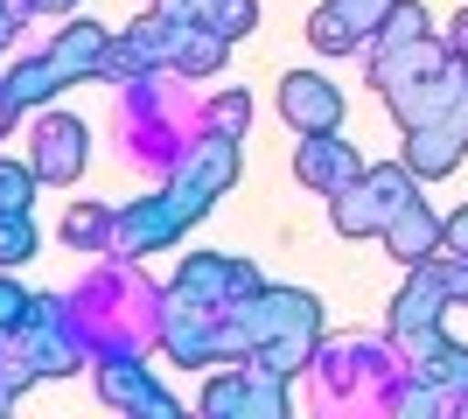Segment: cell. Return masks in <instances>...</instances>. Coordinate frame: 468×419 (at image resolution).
<instances>
[{
	"instance_id": "24",
	"label": "cell",
	"mask_w": 468,
	"mask_h": 419,
	"mask_svg": "<svg viewBox=\"0 0 468 419\" xmlns=\"http://www.w3.org/2000/svg\"><path fill=\"white\" fill-rule=\"evenodd\" d=\"M329 7H335V15H343V21H350V28H356V36H364V42H371L378 28H385V15H391V7H399V0H329Z\"/></svg>"
},
{
	"instance_id": "4",
	"label": "cell",
	"mask_w": 468,
	"mask_h": 419,
	"mask_svg": "<svg viewBox=\"0 0 468 419\" xmlns=\"http://www.w3.org/2000/svg\"><path fill=\"white\" fill-rule=\"evenodd\" d=\"M448 259H420L406 266V287L391 294V336H420V329H441V315H448Z\"/></svg>"
},
{
	"instance_id": "18",
	"label": "cell",
	"mask_w": 468,
	"mask_h": 419,
	"mask_svg": "<svg viewBox=\"0 0 468 419\" xmlns=\"http://www.w3.org/2000/svg\"><path fill=\"white\" fill-rule=\"evenodd\" d=\"M63 238L78 245V252H112V210H98V203H78V210L63 217Z\"/></svg>"
},
{
	"instance_id": "11",
	"label": "cell",
	"mask_w": 468,
	"mask_h": 419,
	"mask_svg": "<svg viewBox=\"0 0 468 419\" xmlns=\"http://www.w3.org/2000/svg\"><path fill=\"white\" fill-rule=\"evenodd\" d=\"M385 238V252L399 266H420V259H441V217L427 210V196H406L399 210H391V224L378 231Z\"/></svg>"
},
{
	"instance_id": "14",
	"label": "cell",
	"mask_w": 468,
	"mask_h": 419,
	"mask_svg": "<svg viewBox=\"0 0 468 419\" xmlns=\"http://www.w3.org/2000/svg\"><path fill=\"white\" fill-rule=\"evenodd\" d=\"M154 63H168V28H161V15H147V21H133L126 36H112V49H105V78L133 84V78H147Z\"/></svg>"
},
{
	"instance_id": "15",
	"label": "cell",
	"mask_w": 468,
	"mask_h": 419,
	"mask_svg": "<svg viewBox=\"0 0 468 419\" xmlns=\"http://www.w3.org/2000/svg\"><path fill=\"white\" fill-rule=\"evenodd\" d=\"M168 294L203 300V308H231V259H217V252H189Z\"/></svg>"
},
{
	"instance_id": "9",
	"label": "cell",
	"mask_w": 468,
	"mask_h": 419,
	"mask_svg": "<svg viewBox=\"0 0 468 419\" xmlns=\"http://www.w3.org/2000/svg\"><path fill=\"white\" fill-rule=\"evenodd\" d=\"M105 49H112V28L105 21H63L57 42H49V63L63 70V84H84V78H105Z\"/></svg>"
},
{
	"instance_id": "7",
	"label": "cell",
	"mask_w": 468,
	"mask_h": 419,
	"mask_svg": "<svg viewBox=\"0 0 468 419\" xmlns=\"http://www.w3.org/2000/svg\"><path fill=\"white\" fill-rule=\"evenodd\" d=\"M98 399L119 405V413H154V419H176V399H168V392L147 378L140 350H119V357L98 363Z\"/></svg>"
},
{
	"instance_id": "23",
	"label": "cell",
	"mask_w": 468,
	"mask_h": 419,
	"mask_svg": "<svg viewBox=\"0 0 468 419\" xmlns=\"http://www.w3.org/2000/svg\"><path fill=\"white\" fill-rule=\"evenodd\" d=\"M28 321H36V294H21L15 279H0V342H7V336H21Z\"/></svg>"
},
{
	"instance_id": "26",
	"label": "cell",
	"mask_w": 468,
	"mask_h": 419,
	"mask_svg": "<svg viewBox=\"0 0 468 419\" xmlns=\"http://www.w3.org/2000/svg\"><path fill=\"white\" fill-rule=\"evenodd\" d=\"M259 287H266V279H259V266H252V259H231V308H238V300H252Z\"/></svg>"
},
{
	"instance_id": "21",
	"label": "cell",
	"mask_w": 468,
	"mask_h": 419,
	"mask_svg": "<svg viewBox=\"0 0 468 419\" xmlns=\"http://www.w3.org/2000/svg\"><path fill=\"white\" fill-rule=\"evenodd\" d=\"M36 189H42L36 161H0V210H28Z\"/></svg>"
},
{
	"instance_id": "6",
	"label": "cell",
	"mask_w": 468,
	"mask_h": 419,
	"mask_svg": "<svg viewBox=\"0 0 468 419\" xmlns=\"http://www.w3.org/2000/svg\"><path fill=\"white\" fill-rule=\"evenodd\" d=\"M28 161H36L42 182H78L84 161H91V126L70 120V112H49L36 126V140H28Z\"/></svg>"
},
{
	"instance_id": "3",
	"label": "cell",
	"mask_w": 468,
	"mask_h": 419,
	"mask_svg": "<svg viewBox=\"0 0 468 419\" xmlns=\"http://www.w3.org/2000/svg\"><path fill=\"white\" fill-rule=\"evenodd\" d=\"M203 413H245V419H287V378L280 371H266L259 357H245L238 371H224V378L203 384Z\"/></svg>"
},
{
	"instance_id": "16",
	"label": "cell",
	"mask_w": 468,
	"mask_h": 419,
	"mask_svg": "<svg viewBox=\"0 0 468 419\" xmlns=\"http://www.w3.org/2000/svg\"><path fill=\"white\" fill-rule=\"evenodd\" d=\"M0 91H7L15 105H49V99L63 91V70L49 63V49H42V57L7 63V70H0Z\"/></svg>"
},
{
	"instance_id": "31",
	"label": "cell",
	"mask_w": 468,
	"mask_h": 419,
	"mask_svg": "<svg viewBox=\"0 0 468 419\" xmlns=\"http://www.w3.org/2000/svg\"><path fill=\"white\" fill-rule=\"evenodd\" d=\"M15 120H21V105H15V99H7V91H0V140L15 133Z\"/></svg>"
},
{
	"instance_id": "5",
	"label": "cell",
	"mask_w": 468,
	"mask_h": 419,
	"mask_svg": "<svg viewBox=\"0 0 468 419\" xmlns=\"http://www.w3.org/2000/svg\"><path fill=\"white\" fill-rule=\"evenodd\" d=\"M293 175L308 182L314 196H335V189H350V182L364 175V154H356V140H343V126H335V133H301Z\"/></svg>"
},
{
	"instance_id": "25",
	"label": "cell",
	"mask_w": 468,
	"mask_h": 419,
	"mask_svg": "<svg viewBox=\"0 0 468 419\" xmlns=\"http://www.w3.org/2000/svg\"><path fill=\"white\" fill-rule=\"evenodd\" d=\"M441 259H468V203L454 217H441Z\"/></svg>"
},
{
	"instance_id": "12",
	"label": "cell",
	"mask_w": 468,
	"mask_h": 419,
	"mask_svg": "<svg viewBox=\"0 0 468 419\" xmlns=\"http://www.w3.org/2000/svg\"><path fill=\"white\" fill-rule=\"evenodd\" d=\"M462 154H468V140L454 133L448 120H427V126H406V147H399V161H406L420 182H441V175H454L462 168Z\"/></svg>"
},
{
	"instance_id": "32",
	"label": "cell",
	"mask_w": 468,
	"mask_h": 419,
	"mask_svg": "<svg viewBox=\"0 0 468 419\" xmlns=\"http://www.w3.org/2000/svg\"><path fill=\"white\" fill-rule=\"evenodd\" d=\"M63 7H70V0H36V15H63Z\"/></svg>"
},
{
	"instance_id": "2",
	"label": "cell",
	"mask_w": 468,
	"mask_h": 419,
	"mask_svg": "<svg viewBox=\"0 0 468 419\" xmlns=\"http://www.w3.org/2000/svg\"><path fill=\"white\" fill-rule=\"evenodd\" d=\"M406 196H420V175H412L406 161H378V168H364L350 189L329 196V224L343 231V238H378Z\"/></svg>"
},
{
	"instance_id": "30",
	"label": "cell",
	"mask_w": 468,
	"mask_h": 419,
	"mask_svg": "<svg viewBox=\"0 0 468 419\" xmlns=\"http://www.w3.org/2000/svg\"><path fill=\"white\" fill-rule=\"evenodd\" d=\"M448 287H454V300H468V259H448Z\"/></svg>"
},
{
	"instance_id": "20",
	"label": "cell",
	"mask_w": 468,
	"mask_h": 419,
	"mask_svg": "<svg viewBox=\"0 0 468 419\" xmlns=\"http://www.w3.org/2000/svg\"><path fill=\"white\" fill-rule=\"evenodd\" d=\"M36 224H28V210H0V266H28L36 259Z\"/></svg>"
},
{
	"instance_id": "13",
	"label": "cell",
	"mask_w": 468,
	"mask_h": 419,
	"mask_svg": "<svg viewBox=\"0 0 468 419\" xmlns=\"http://www.w3.org/2000/svg\"><path fill=\"white\" fill-rule=\"evenodd\" d=\"M161 28H168V70H176V78H217L224 57H231V42L217 36V28H203V21H168L161 15Z\"/></svg>"
},
{
	"instance_id": "22",
	"label": "cell",
	"mask_w": 468,
	"mask_h": 419,
	"mask_svg": "<svg viewBox=\"0 0 468 419\" xmlns=\"http://www.w3.org/2000/svg\"><path fill=\"white\" fill-rule=\"evenodd\" d=\"M245 126H252V99H245V91H217L210 99V133L245 140Z\"/></svg>"
},
{
	"instance_id": "1",
	"label": "cell",
	"mask_w": 468,
	"mask_h": 419,
	"mask_svg": "<svg viewBox=\"0 0 468 419\" xmlns=\"http://www.w3.org/2000/svg\"><path fill=\"white\" fill-rule=\"evenodd\" d=\"M210 210V196L196 189H161V196H133L126 210H112V259H140V252H168L196 217Z\"/></svg>"
},
{
	"instance_id": "8",
	"label": "cell",
	"mask_w": 468,
	"mask_h": 419,
	"mask_svg": "<svg viewBox=\"0 0 468 419\" xmlns=\"http://www.w3.org/2000/svg\"><path fill=\"white\" fill-rule=\"evenodd\" d=\"M280 120L293 133H335L343 126V91L322 70H287L280 78Z\"/></svg>"
},
{
	"instance_id": "17",
	"label": "cell",
	"mask_w": 468,
	"mask_h": 419,
	"mask_svg": "<svg viewBox=\"0 0 468 419\" xmlns=\"http://www.w3.org/2000/svg\"><path fill=\"white\" fill-rule=\"evenodd\" d=\"M308 42H314V49H322V57H356V49H364V36H356L350 21L335 15L329 0H322V7H314V15H308Z\"/></svg>"
},
{
	"instance_id": "27",
	"label": "cell",
	"mask_w": 468,
	"mask_h": 419,
	"mask_svg": "<svg viewBox=\"0 0 468 419\" xmlns=\"http://www.w3.org/2000/svg\"><path fill=\"white\" fill-rule=\"evenodd\" d=\"M28 15H36V0H0V42H15Z\"/></svg>"
},
{
	"instance_id": "10",
	"label": "cell",
	"mask_w": 468,
	"mask_h": 419,
	"mask_svg": "<svg viewBox=\"0 0 468 419\" xmlns=\"http://www.w3.org/2000/svg\"><path fill=\"white\" fill-rule=\"evenodd\" d=\"M176 182L217 203V196L238 182V140H231V133H203V140H189V154H182Z\"/></svg>"
},
{
	"instance_id": "19",
	"label": "cell",
	"mask_w": 468,
	"mask_h": 419,
	"mask_svg": "<svg viewBox=\"0 0 468 419\" xmlns=\"http://www.w3.org/2000/svg\"><path fill=\"white\" fill-rule=\"evenodd\" d=\"M420 36H433V28H427V7H420V0H399V7L385 15V28L371 36V49H399V42H420Z\"/></svg>"
},
{
	"instance_id": "28",
	"label": "cell",
	"mask_w": 468,
	"mask_h": 419,
	"mask_svg": "<svg viewBox=\"0 0 468 419\" xmlns=\"http://www.w3.org/2000/svg\"><path fill=\"white\" fill-rule=\"evenodd\" d=\"M448 49H454V57L468 63V7H462V15H454V21H448Z\"/></svg>"
},
{
	"instance_id": "29",
	"label": "cell",
	"mask_w": 468,
	"mask_h": 419,
	"mask_svg": "<svg viewBox=\"0 0 468 419\" xmlns=\"http://www.w3.org/2000/svg\"><path fill=\"white\" fill-rule=\"evenodd\" d=\"M448 126H454V133L468 140V84H462V91H454V105H448Z\"/></svg>"
}]
</instances>
